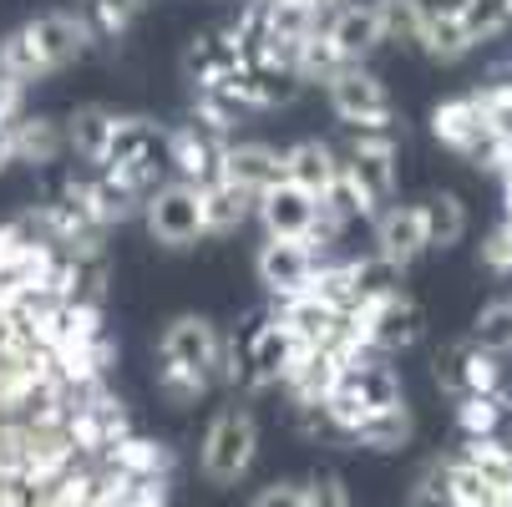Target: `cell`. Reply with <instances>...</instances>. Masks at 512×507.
<instances>
[{"label": "cell", "instance_id": "cell-1", "mask_svg": "<svg viewBox=\"0 0 512 507\" xmlns=\"http://www.w3.org/2000/svg\"><path fill=\"white\" fill-rule=\"evenodd\" d=\"M87 46H92V31L77 11H41L0 36V77H11L16 87L46 82L71 61H82Z\"/></svg>", "mask_w": 512, "mask_h": 507}, {"label": "cell", "instance_id": "cell-2", "mask_svg": "<svg viewBox=\"0 0 512 507\" xmlns=\"http://www.w3.org/2000/svg\"><path fill=\"white\" fill-rule=\"evenodd\" d=\"M218 386V325L208 315L168 320L158 340V391L168 406H198Z\"/></svg>", "mask_w": 512, "mask_h": 507}, {"label": "cell", "instance_id": "cell-3", "mask_svg": "<svg viewBox=\"0 0 512 507\" xmlns=\"http://www.w3.org/2000/svg\"><path fill=\"white\" fill-rule=\"evenodd\" d=\"M396 401H406V396H401V376L391 371V355L360 350L355 360H345V366L335 371L330 391L320 396V411H325V421H330L335 437H350V431L371 416V411L396 406Z\"/></svg>", "mask_w": 512, "mask_h": 507}, {"label": "cell", "instance_id": "cell-4", "mask_svg": "<svg viewBox=\"0 0 512 507\" xmlns=\"http://www.w3.org/2000/svg\"><path fill=\"white\" fill-rule=\"evenodd\" d=\"M102 168L142 193H153L173 173V127H158L148 117H117Z\"/></svg>", "mask_w": 512, "mask_h": 507}, {"label": "cell", "instance_id": "cell-5", "mask_svg": "<svg viewBox=\"0 0 512 507\" xmlns=\"http://www.w3.org/2000/svg\"><path fill=\"white\" fill-rule=\"evenodd\" d=\"M259 457V421L249 406H224L208 431H203V447H198V467L213 487H234Z\"/></svg>", "mask_w": 512, "mask_h": 507}, {"label": "cell", "instance_id": "cell-6", "mask_svg": "<svg viewBox=\"0 0 512 507\" xmlns=\"http://www.w3.org/2000/svg\"><path fill=\"white\" fill-rule=\"evenodd\" d=\"M56 198H66L77 213H87V219L97 224V229H117V224H132V219H142V203H148V193L142 188H132V183H122L117 173H107V168H87V173H71L66 183H61V193Z\"/></svg>", "mask_w": 512, "mask_h": 507}, {"label": "cell", "instance_id": "cell-7", "mask_svg": "<svg viewBox=\"0 0 512 507\" xmlns=\"http://www.w3.org/2000/svg\"><path fill=\"white\" fill-rule=\"evenodd\" d=\"M142 224H148L153 244L163 249H193L198 239H208L203 229V193L183 178H163L148 203H142Z\"/></svg>", "mask_w": 512, "mask_h": 507}, {"label": "cell", "instance_id": "cell-8", "mask_svg": "<svg viewBox=\"0 0 512 507\" xmlns=\"http://www.w3.org/2000/svg\"><path fill=\"white\" fill-rule=\"evenodd\" d=\"M325 97H330V112L350 132H386L391 117H396L391 92L381 87L376 71H365V61H345L335 77L325 82Z\"/></svg>", "mask_w": 512, "mask_h": 507}, {"label": "cell", "instance_id": "cell-9", "mask_svg": "<svg viewBox=\"0 0 512 507\" xmlns=\"http://www.w3.org/2000/svg\"><path fill=\"white\" fill-rule=\"evenodd\" d=\"M431 132H436V142H442V148H452L462 163H472V168H482V173H497V168H502V142L492 137V127H487L482 107L472 102V92L436 107V112H431Z\"/></svg>", "mask_w": 512, "mask_h": 507}, {"label": "cell", "instance_id": "cell-10", "mask_svg": "<svg viewBox=\"0 0 512 507\" xmlns=\"http://www.w3.org/2000/svg\"><path fill=\"white\" fill-rule=\"evenodd\" d=\"M289 330L274 320V310H259L249 315V325L239 330V386L244 391H274L284 366H289Z\"/></svg>", "mask_w": 512, "mask_h": 507}, {"label": "cell", "instance_id": "cell-11", "mask_svg": "<svg viewBox=\"0 0 512 507\" xmlns=\"http://www.w3.org/2000/svg\"><path fill=\"white\" fill-rule=\"evenodd\" d=\"M345 178L360 188V198L371 203V219L396 198V137L386 132H350V148L340 158Z\"/></svg>", "mask_w": 512, "mask_h": 507}, {"label": "cell", "instance_id": "cell-12", "mask_svg": "<svg viewBox=\"0 0 512 507\" xmlns=\"http://www.w3.org/2000/svg\"><path fill=\"white\" fill-rule=\"evenodd\" d=\"M436 386H442L452 401L462 396H497L507 391V371H502V355L482 350L477 340H452L436 350Z\"/></svg>", "mask_w": 512, "mask_h": 507}, {"label": "cell", "instance_id": "cell-13", "mask_svg": "<svg viewBox=\"0 0 512 507\" xmlns=\"http://www.w3.org/2000/svg\"><path fill=\"white\" fill-rule=\"evenodd\" d=\"M355 330H360V340L371 345V350L401 355V350H411V345L426 335V310L406 295V289H396V295L355 310Z\"/></svg>", "mask_w": 512, "mask_h": 507}, {"label": "cell", "instance_id": "cell-14", "mask_svg": "<svg viewBox=\"0 0 512 507\" xmlns=\"http://www.w3.org/2000/svg\"><path fill=\"white\" fill-rule=\"evenodd\" d=\"M320 259L325 254H315L305 239H264L254 269H259V284L269 289V300H289V295H305Z\"/></svg>", "mask_w": 512, "mask_h": 507}, {"label": "cell", "instance_id": "cell-15", "mask_svg": "<svg viewBox=\"0 0 512 507\" xmlns=\"http://www.w3.org/2000/svg\"><path fill=\"white\" fill-rule=\"evenodd\" d=\"M224 148H229V137L203 127V122L173 127V178H183L193 188L218 183V173H224Z\"/></svg>", "mask_w": 512, "mask_h": 507}, {"label": "cell", "instance_id": "cell-16", "mask_svg": "<svg viewBox=\"0 0 512 507\" xmlns=\"http://www.w3.org/2000/svg\"><path fill=\"white\" fill-rule=\"evenodd\" d=\"M254 219L264 224L269 239H305L310 224H315V193H305L289 178H279L274 188H264L254 198Z\"/></svg>", "mask_w": 512, "mask_h": 507}, {"label": "cell", "instance_id": "cell-17", "mask_svg": "<svg viewBox=\"0 0 512 507\" xmlns=\"http://www.w3.org/2000/svg\"><path fill=\"white\" fill-rule=\"evenodd\" d=\"M234 92H239V102H244L249 112H279V107H289V102L305 92V82H300L289 66L244 61V66L234 71Z\"/></svg>", "mask_w": 512, "mask_h": 507}, {"label": "cell", "instance_id": "cell-18", "mask_svg": "<svg viewBox=\"0 0 512 507\" xmlns=\"http://www.w3.org/2000/svg\"><path fill=\"white\" fill-rule=\"evenodd\" d=\"M376 254L391 259L396 269H411L426 254V234H421V208L416 203H391L376 213Z\"/></svg>", "mask_w": 512, "mask_h": 507}, {"label": "cell", "instance_id": "cell-19", "mask_svg": "<svg viewBox=\"0 0 512 507\" xmlns=\"http://www.w3.org/2000/svg\"><path fill=\"white\" fill-rule=\"evenodd\" d=\"M325 31H330V41L340 46L345 61H365L376 46H386L381 21H376V0H345V6H335L325 16Z\"/></svg>", "mask_w": 512, "mask_h": 507}, {"label": "cell", "instance_id": "cell-20", "mask_svg": "<svg viewBox=\"0 0 512 507\" xmlns=\"http://www.w3.org/2000/svg\"><path fill=\"white\" fill-rule=\"evenodd\" d=\"M218 178L259 198L264 188H274L284 178L279 148H269V142H229V148H224V173H218Z\"/></svg>", "mask_w": 512, "mask_h": 507}, {"label": "cell", "instance_id": "cell-21", "mask_svg": "<svg viewBox=\"0 0 512 507\" xmlns=\"http://www.w3.org/2000/svg\"><path fill=\"white\" fill-rule=\"evenodd\" d=\"M112 127H117V112L112 107H77L71 117H61V132H66V153L71 158H82L87 168H102L107 158V142H112Z\"/></svg>", "mask_w": 512, "mask_h": 507}, {"label": "cell", "instance_id": "cell-22", "mask_svg": "<svg viewBox=\"0 0 512 507\" xmlns=\"http://www.w3.org/2000/svg\"><path fill=\"white\" fill-rule=\"evenodd\" d=\"M11 142H16V163L26 168H51L66 153L61 117H46V112H21L11 122Z\"/></svg>", "mask_w": 512, "mask_h": 507}, {"label": "cell", "instance_id": "cell-23", "mask_svg": "<svg viewBox=\"0 0 512 507\" xmlns=\"http://www.w3.org/2000/svg\"><path fill=\"white\" fill-rule=\"evenodd\" d=\"M279 163H284V178L295 188H305V193H325V183L340 173V153L320 137H300L295 148L279 153Z\"/></svg>", "mask_w": 512, "mask_h": 507}, {"label": "cell", "instance_id": "cell-24", "mask_svg": "<svg viewBox=\"0 0 512 507\" xmlns=\"http://www.w3.org/2000/svg\"><path fill=\"white\" fill-rule=\"evenodd\" d=\"M239 66H244V56H239V46L229 41V31H203V36H193L188 51H183V71H188L193 87L229 77V71H239Z\"/></svg>", "mask_w": 512, "mask_h": 507}, {"label": "cell", "instance_id": "cell-25", "mask_svg": "<svg viewBox=\"0 0 512 507\" xmlns=\"http://www.w3.org/2000/svg\"><path fill=\"white\" fill-rule=\"evenodd\" d=\"M411 431H416V416H411L406 401H396V406L371 411L345 442H355V447H365V452H401V447L411 442Z\"/></svg>", "mask_w": 512, "mask_h": 507}, {"label": "cell", "instance_id": "cell-26", "mask_svg": "<svg viewBox=\"0 0 512 507\" xmlns=\"http://www.w3.org/2000/svg\"><path fill=\"white\" fill-rule=\"evenodd\" d=\"M421 208V234H426V249H436V254H447V249H457L462 239H467V203L457 198V193H431L426 203H416Z\"/></svg>", "mask_w": 512, "mask_h": 507}, {"label": "cell", "instance_id": "cell-27", "mask_svg": "<svg viewBox=\"0 0 512 507\" xmlns=\"http://www.w3.org/2000/svg\"><path fill=\"white\" fill-rule=\"evenodd\" d=\"M340 269H345V284H350V295H355L360 310L376 305V300H386V295H396L401 274H406V269H396L391 259H381L376 249L360 254V259H340Z\"/></svg>", "mask_w": 512, "mask_h": 507}, {"label": "cell", "instance_id": "cell-28", "mask_svg": "<svg viewBox=\"0 0 512 507\" xmlns=\"http://www.w3.org/2000/svg\"><path fill=\"white\" fill-rule=\"evenodd\" d=\"M416 46L431 56V61H442V66H452V61H462L467 51H472V41H467V31H462V21H457V11L447 6H426L421 11V31H416Z\"/></svg>", "mask_w": 512, "mask_h": 507}, {"label": "cell", "instance_id": "cell-29", "mask_svg": "<svg viewBox=\"0 0 512 507\" xmlns=\"http://www.w3.org/2000/svg\"><path fill=\"white\" fill-rule=\"evenodd\" d=\"M198 193H203V229L208 234H239L254 219V193H244V188H234L224 178L198 188Z\"/></svg>", "mask_w": 512, "mask_h": 507}, {"label": "cell", "instance_id": "cell-30", "mask_svg": "<svg viewBox=\"0 0 512 507\" xmlns=\"http://www.w3.org/2000/svg\"><path fill=\"white\" fill-rule=\"evenodd\" d=\"M452 11H457V21H462V31H467L472 46L512 31V0H457Z\"/></svg>", "mask_w": 512, "mask_h": 507}, {"label": "cell", "instance_id": "cell-31", "mask_svg": "<svg viewBox=\"0 0 512 507\" xmlns=\"http://www.w3.org/2000/svg\"><path fill=\"white\" fill-rule=\"evenodd\" d=\"M472 102L482 107V117H487L492 137L502 142V163H507V158H512V82L487 77V82L472 92Z\"/></svg>", "mask_w": 512, "mask_h": 507}, {"label": "cell", "instance_id": "cell-32", "mask_svg": "<svg viewBox=\"0 0 512 507\" xmlns=\"http://www.w3.org/2000/svg\"><path fill=\"white\" fill-rule=\"evenodd\" d=\"M340 66H345L340 46L330 41V31H325V26H315V31L300 41V56H295V77H300V82H330Z\"/></svg>", "mask_w": 512, "mask_h": 507}, {"label": "cell", "instance_id": "cell-33", "mask_svg": "<svg viewBox=\"0 0 512 507\" xmlns=\"http://www.w3.org/2000/svg\"><path fill=\"white\" fill-rule=\"evenodd\" d=\"M507 406H512L507 391H497V396H462L457 401V431H462V437H497Z\"/></svg>", "mask_w": 512, "mask_h": 507}, {"label": "cell", "instance_id": "cell-34", "mask_svg": "<svg viewBox=\"0 0 512 507\" xmlns=\"http://www.w3.org/2000/svg\"><path fill=\"white\" fill-rule=\"evenodd\" d=\"M142 11V0H82V21L92 31V41H117Z\"/></svg>", "mask_w": 512, "mask_h": 507}, {"label": "cell", "instance_id": "cell-35", "mask_svg": "<svg viewBox=\"0 0 512 507\" xmlns=\"http://www.w3.org/2000/svg\"><path fill=\"white\" fill-rule=\"evenodd\" d=\"M224 31H229V41L239 46L244 61H259L264 56V41H269V0H249V6Z\"/></svg>", "mask_w": 512, "mask_h": 507}, {"label": "cell", "instance_id": "cell-36", "mask_svg": "<svg viewBox=\"0 0 512 507\" xmlns=\"http://www.w3.org/2000/svg\"><path fill=\"white\" fill-rule=\"evenodd\" d=\"M467 340H477V345L492 350V355H512V300H492V305H482L477 320H472V335H467Z\"/></svg>", "mask_w": 512, "mask_h": 507}, {"label": "cell", "instance_id": "cell-37", "mask_svg": "<svg viewBox=\"0 0 512 507\" xmlns=\"http://www.w3.org/2000/svg\"><path fill=\"white\" fill-rule=\"evenodd\" d=\"M447 487H452V497H457V507H497V482H487L472 462H462V457H452L447 462Z\"/></svg>", "mask_w": 512, "mask_h": 507}, {"label": "cell", "instance_id": "cell-38", "mask_svg": "<svg viewBox=\"0 0 512 507\" xmlns=\"http://www.w3.org/2000/svg\"><path fill=\"white\" fill-rule=\"evenodd\" d=\"M462 462H472L487 482L497 487H512V447H502L497 437H467L462 447Z\"/></svg>", "mask_w": 512, "mask_h": 507}, {"label": "cell", "instance_id": "cell-39", "mask_svg": "<svg viewBox=\"0 0 512 507\" xmlns=\"http://www.w3.org/2000/svg\"><path fill=\"white\" fill-rule=\"evenodd\" d=\"M421 0H376V21H381V41H401V46H416V31H421Z\"/></svg>", "mask_w": 512, "mask_h": 507}, {"label": "cell", "instance_id": "cell-40", "mask_svg": "<svg viewBox=\"0 0 512 507\" xmlns=\"http://www.w3.org/2000/svg\"><path fill=\"white\" fill-rule=\"evenodd\" d=\"M406 507H457V497H452V487H447V462H442V457L426 462V472L416 477Z\"/></svg>", "mask_w": 512, "mask_h": 507}, {"label": "cell", "instance_id": "cell-41", "mask_svg": "<svg viewBox=\"0 0 512 507\" xmlns=\"http://www.w3.org/2000/svg\"><path fill=\"white\" fill-rule=\"evenodd\" d=\"M305 507H350V492L335 472H315L305 482Z\"/></svg>", "mask_w": 512, "mask_h": 507}, {"label": "cell", "instance_id": "cell-42", "mask_svg": "<svg viewBox=\"0 0 512 507\" xmlns=\"http://www.w3.org/2000/svg\"><path fill=\"white\" fill-rule=\"evenodd\" d=\"M482 264L497 269V274H512V229L497 224L487 239H482Z\"/></svg>", "mask_w": 512, "mask_h": 507}, {"label": "cell", "instance_id": "cell-43", "mask_svg": "<svg viewBox=\"0 0 512 507\" xmlns=\"http://www.w3.org/2000/svg\"><path fill=\"white\" fill-rule=\"evenodd\" d=\"M249 507H305V487H295V482H274V487H264Z\"/></svg>", "mask_w": 512, "mask_h": 507}, {"label": "cell", "instance_id": "cell-44", "mask_svg": "<svg viewBox=\"0 0 512 507\" xmlns=\"http://www.w3.org/2000/svg\"><path fill=\"white\" fill-rule=\"evenodd\" d=\"M26 112V87H16L11 77H0V122H16Z\"/></svg>", "mask_w": 512, "mask_h": 507}, {"label": "cell", "instance_id": "cell-45", "mask_svg": "<svg viewBox=\"0 0 512 507\" xmlns=\"http://www.w3.org/2000/svg\"><path fill=\"white\" fill-rule=\"evenodd\" d=\"M16 168V142H11V122H0V173Z\"/></svg>", "mask_w": 512, "mask_h": 507}, {"label": "cell", "instance_id": "cell-46", "mask_svg": "<svg viewBox=\"0 0 512 507\" xmlns=\"http://www.w3.org/2000/svg\"><path fill=\"white\" fill-rule=\"evenodd\" d=\"M305 6H310V11H315V16H320V21H325V16H330V11H335V6H345V0H305Z\"/></svg>", "mask_w": 512, "mask_h": 507}, {"label": "cell", "instance_id": "cell-47", "mask_svg": "<svg viewBox=\"0 0 512 507\" xmlns=\"http://www.w3.org/2000/svg\"><path fill=\"white\" fill-rule=\"evenodd\" d=\"M497 507H512V487H502V492H497Z\"/></svg>", "mask_w": 512, "mask_h": 507}]
</instances>
